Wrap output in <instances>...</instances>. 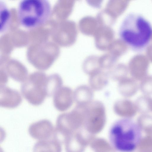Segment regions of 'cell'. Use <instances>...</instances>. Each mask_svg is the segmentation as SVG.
I'll list each match as a JSON object with an SVG mask.
<instances>
[{
  "mask_svg": "<svg viewBox=\"0 0 152 152\" xmlns=\"http://www.w3.org/2000/svg\"><path fill=\"white\" fill-rule=\"evenodd\" d=\"M55 128L52 123L47 119H43L32 124L28 128L30 136L39 140L54 138Z\"/></svg>",
  "mask_w": 152,
  "mask_h": 152,
  "instance_id": "obj_5",
  "label": "cell"
},
{
  "mask_svg": "<svg viewBox=\"0 0 152 152\" xmlns=\"http://www.w3.org/2000/svg\"><path fill=\"white\" fill-rule=\"evenodd\" d=\"M142 137L141 126L129 118L115 121L111 126L108 138L112 147L119 152H132L139 144Z\"/></svg>",
  "mask_w": 152,
  "mask_h": 152,
  "instance_id": "obj_2",
  "label": "cell"
},
{
  "mask_svg": "<svg viewBox=\"0 0 152 152\" xmlns=\"http://www.w3.org/2000/svg\"><path fill=\"white\" fill-rule=\"evenodd\" d=\"M128 72V70L125 67H120L111 70L108 75L113 80L119 82L127 77Z\"/></svg>",
  "mask_w": 152,
  "mask_h": 152,
  "instance_id": "obj_17",
  "label": "cell"
},
{
  "mask_svg": "<svg viewBox=\"0 0 152 152\" xmlns=\"http://www.w3.org/2000/svg\"><path fill=\"white\" fill-rule=\"evenodd\" d=\"M137 112L141 114H148L151 111L152 98L144 95L139 97L134 102Z\"/></svg>",
  "mask_w": 152,
  "mask_h": 152,
  "instance_id": "obj_15",
  "label": "cell"
},
{
  "mask_svg": "<svg viewBox=\"0 0 152 152\" xmlns=\"http://www.w3.org/2000/svg\"><path fill=\"white\" fill-rule=\"evenodd\" d=\"M139 89L144 95H152V75H148L140 81Z\"/></svg>",
  "mask_w": 152,
  "mask_h": 152,
  "instance_id": "obj_16",
  "label": "cell"
},
{
  "mask_svg": "<svg viewBox=\"0 0 152 152\" xmlns=\"http://www.w3.org/2000/svg\"><path fill=\"white\" fill-rule=\"evenodd\" d=\"M22 98L17 91L5 85L0 86V106L9 109L18 106L22 102Z\"/></svg>",
  "mask_w": 152,
  "mask_h": 152,
  "instance_id": "obj_7",
  "label": "cell"
},
{
  "mask_svg": "<svg viewBox=\"0 0 152 152\" xmlns=\"http://www.w3.org/2000/svg\"><path fill=\"white\" fill-rule=\"evenodd\" d=\"M137 81L132 77H126L119 81L118 88L120 93L126 98L134 96L139 89Z\"/></svg>",
  "mask_w": 152,
  "mask_h": 152,
  "instance_id": "obj_9",
  "label": "cell"
},
{
  "mask_svg": "<svg viewBox=\"0 0 152 152\" xmlns=\"http://www.w3.org/2000/svg\"><path fill=\"white\" fill-rule=\"evenodd\" d=\"M93 90L86 85L80 86L74 92V100L77 104L86 103L93 100Z\"/></svg>",
  "mask_w": 152,
  "mask_h": 152,
  "instance_id": "obj_11",
  "label": "cell"
},
{
  "mask_svg": "<svg viewBox=\"0 0 152 152\" xmlns=\"http://www.w3.org/2000/svg\"><path fill=\"white\" fill-rule=\"evenodd\" d=\"M113 110L116 114L126 118H130L137 112L134 102L127 99L116 102L114 105Z\"/></svg>",
  "mask_w": 152,
  "mask_h": 152,
  "instance_id": "obj_8",
  "label": "cell"
},
{
  "mask_svg": "<svg viewBox=\"0 0 152 152\" xmlns=\"http://www.w3.org/2000/svg\"><path fill=\"white\" fill-rule=\"evenodd\" d=\"M0 33H3L8 29L10 22L11 15L7 5L3 1H0Z\"/></svg>",
  "mask_w": 152,
  "mask_h": 152,
  "instance_id": "obj_14",
  "label": "cell"
},
{
  "mask_svg": "<svg viewBox=\"0 0 152 152\" xmlns=\"http://www.w3.org/2000/svg\"><path fill=\"white\" fill-rule=\"evenodd\" d=\"M53 96L54 105L57 110L60 112L69 109L74 101V92L70 88L67 86H62Z\"/></svg>",
  "mask_w": 152,
  "mask_h": 152,
  "instance_id": "obj_6",
  "label": "cell"
},
{
  "mask_svg": "<svg viewBox=\"0 0 152 152\" xmlns=\"http://www.w3.org/2000/svg\"><path fill=\"white\" fill-rule=\"evenodd\" d=\"M108 75L101 70L90 75L89 80L90 87L94 90L99 91L107 84Z\"/></svg>",
  "mask_w": 152,
  "mask_h": 152,
  "instance_id": "obj_12",
  "label": "cell"
},
{
  "mask_svg": "<svg viewBox=\"0 0 152 152\" xmlns=\"http://www.w3.org/2000/svg\"><path fill=\"white\" fill-rule=\"evenodd\" d=\"M51 5L47 0H23L17 11L19 21L23 27L31 29L45 24L51 14Z\"/></svg>",
  "mask_w": 152,
  "mask_h": 152,
  "instance_id": "obj_3",
  "label": "cell"
},
{
  "mask_svg": "<svg viewBox=\"0 0 152 152\" xmlns=\"http://www.w3.org/2000/svg\"><path fill=\"white\" fill-rule=\"evenodd\" d=\"M61 148L57 140L53 138L40 140L34 145V152H61Z\"/></svg>",
  "mask_w": 152,
  "mask_h": 152,
  "instance_id": "obj_10",
  "label": "cell"
},
{
  "mask_svg": "<svg viewBox=\"0 0 152 152\" xmlns=\"http://www.w3.org/2000/svg\"><path fill=\"white\" fill-rule=\"evenodd\" d=\"M1 71L5 73L8 77L9 76L16 81L20 82H25L28 76L27 70L21 66L9 67L6 72Z\"/></svg>",
  "mask_w": 152,
  "mask_h": 152,
  "instance_id": "obj_13",
  "label": "cell"
},
{
  "mask_svg": "<svg viewBox=\"0 0 152 152\" xmlns=\"http://www.w3.org/2000/svg\"><path fill=\"white\" fill-rule=\"evenodd\" d=\"M49 77L41 72L31 74L21 87L24 98L31 104L38 106L41 104L46 98L50 96Z\"/></svg>",
  "mask_w": 152,
  "mask_h": 152,
  "instance_id": "obj_4",
  "label": "cell"
},
{
  "mask_svg": "<svg viewBox=\"0 0 152 152\" xmlns=\"http://www.w3.org/2000/svg\"><path fill=\"white\" fill-rule=\"evenodd\" d=\"M119 35L129 47L137 52L148 47L152 38V26L142 15L132 12L124 18L120 26Z\"/></svg>",
  "mask_w": 152,
  "mask_h": 152,
  "instance_id": "obj_1",
  "label": "cell"
},
{
  "mask_svg": "<svg viewBox=\"0 0 152 152\" xmlns=\"http://www.w3.org/2000/svg\"><path fill=\"white\" fill-rule=\"evenodd\" d=\"M151 111H152V108H151Z\"/></svg>",
  "mask_w": 152,
  "mask_h": 152,
  "instance_id": "obj_18",
  "label": "cell"
}]
</instances>
